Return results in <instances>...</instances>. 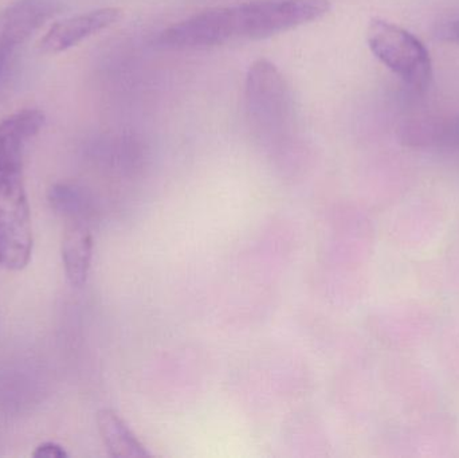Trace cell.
I'll return each instance as SVG.
<instances>
[{"label":"cell","instance_id":"1","mask_svg":"<svg viewBox=\"0 0 459 458\" xmlns=\"http://www.w3.org/2000/svg\"><path fill=\"white\" fill-rule=\"evenodd\" d=\"M329 10V0H253L202 11L164 30L158 40L172 50H198L264 39L318 21Z\"/></svg>","mask_w":459,"mask_h":458},{"label":"cell","instance_id":"2","mask_svg":"<svg viewBox=\"0 0 459 458\" xmlns=\"http://www.w3.org/2000/svg\"><path fill=\"white\" fill-rule=\"evenodd\" d=\"M367 43L375 56L415 91H428L433 82V61L420 38L409 30L375 18L367 29Z\"/></svg>","mask_w":459,"mask_h":458},{"label":"cell","instance_id":"3","mask_svg":"<svg viewBox=\"0 0 459 458\" xmlns=\"http://www.w3.org/2000/svg\"><path fill=\"white\" fill-rule=\"evenodd\" d=\"M32 252L31 217L22 172L0 177V266L22 271Z\"/></svg>","mask_w":459,"mask_h":458},{"label":"cell","instance_id":"4","mask_svg":"<svg viewBox=\"0 0 459 458\" xmlns=\"http://www.w3.org/2000/svg\"><path fill=\"white\" fill-rule=\"evenodd\" d=\"M246 105L254 125H291L293 99L285 78L267 59L254 62L246 77Z\"/></svg>","mask_w":459,"mask_h":458},{"label":"cell","instance_id":"5","mask_svg":"<svg viewBox=\"0 0 459 458\" xmlns=\"http://www.w3.org/2000/svg\"><path fill=\"white\" fill-rule=\"evenodd\" d=\"M54 11V4L45 0H22L0 11V69L13 48L40 29Z\"/></svg>","mask_w":459,"mask_h":458},{"label":"cell","instance_id":"6","mask_svg":"<svg viewBox=\"0 0 459 458\" xmlns=\"http://www.w3.org/2000/svg\"><path fill=\"white\" fill-rule=\"evenodd\" d=\"M123 11L120 8L105 7L56 22L40 40V48L50 54L69 50L86 38L117 23Z\"/></svg>","mask_w":459,"mask_h":458},{"label":"cell","instance_id":"7","mask_svg":"<svg viewBox=\"0 0 459 458\" xmlns=\"http://www.w3.org/2000/svg\"><path fill=\"white\" fill-rule=\"evenodd\" d=\"M43 124L45 115L37 109L21 110L0 123V177L22 172L24 145L39 134Z\"/></svg>","mask_w":459,"mask_h":458},{"label":"cell","instance_id":"8","mask_svg":"<svg viewBox=\"0 0 459 458\" xmlns=\"http://www.w3.org/2000/svg\"><path fill=\"white\" fill-rule=\"evenodd\" d=\"M398 134L402 143L409 147L459 148V115L411 118L402 124Z\"/></svg>","mask_w":459,"mask_h":458},{"label":"cell","instance_id":"9","mask_svg":"<svg viewBox=\"0 0 459 458\" xmlns=\"http://www.w3.org/2000/svg\"><path fill=\"white\" fill-rule=\"evenodd\" d=\"M93 255V237L88 226L73 220L65 231L62 241V261L70 284L75 288L85 285Z\"/></svg>","mask_w":459,"mask_h":458},{"label":"cell","instance_id":"10","mask_svg":"<svg viewBox=\"0 0 459 458\" xmlns=\"http://www.w3.org/2000/svg\"><path fill=\"white\" fill-rule=\"evenodd\" d=\"M100 435L110 456L116 458H143L150 456L137 440L128 425L110 409H102L97 414Z\"/></svg>","mask_w":459,"mask_h":458},{"label":"cell","instance_id":"11","mask_svg":"<svg viewBox=\"0 0 459 458\" xmlns=\"http://www.w3.org/2000/svg\"><path fill=\"white\" fill-rule=\"evenodd\" d=\"M51 206L56 210L58 214L64 217L74 218L80 217L82 214L83 203L82 196L72 186L56 185L50 190Z\"/></svg>","mask_w":459,"mask_h":458},{"label":"cell","instance_id":"12","mask_svg":"<svg viewBox=\"0 0 459 458\" xmlns=\"http://www.w3.org/2000/svg\"><path fill=\"white\" fill-rule=\"evenodd\" d=\"M437 39L459 46V18L444 22L437 27Z\"/></svg>","mask_w":459,"mask_h":458},{"label":"cell","instance_id":"13","mask_svg":"<svg viewBox=\"0 0 459 458\" xmlns=\"http://www.w3.org/2000/svg\"><path fill=\"white\" fill-rule=\"evenodd\" d=\"M32 457L35 458H66L67 454L58 444L45 443L35 449Z\"/></svg>","mask_w":459,"mask_h":458}]
</instances>
